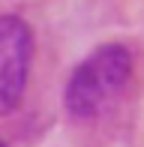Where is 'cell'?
Masks as SVG:
<instances>
[{"label":"cell","instance_id":"1","mask_svg":"<svg viewBox=\"0 0 144 147\" xmlns=\"http://www.w3.org/2000/svg\"><path fill=\"white\" fill-rule=\"evenodd\" d=\"M132 81V54L126 45H99L72 69L63 105L75 120H96L111 111Z\"/></svg>","mask_w":144,"mask_h":147},{"label":"cell","instance_id":"2","mask_svg":"<svg viewBox=\"0 0 144 147\" xmlns=\"http://www.w3.org/2000/svg\"><path fill=\"white\" fill-rule=\"evenodd\" d=\"M33 66V30L18 15H0V117L21 105Z\"/></svg>","mask_w":144,"mask_h":147},{"label":"cell","instance_id":"3","mask_svg":"<svg viewBox=\"0 0 144 147\" xmlns=\"http://www.w3.org/2000/svg\"><path fill=\"white\" fill-rule=\"evenodd\" d=\"M0 147H6V144H3V141H0Z\"/></svg>","mask_w":144,"mask_h":147}]
</instances>
